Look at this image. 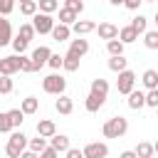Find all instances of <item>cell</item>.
<instances>
[{
  "label": "cell",
  "mask_w": 158,
  "mask_h": 158,
  "mask_svg": "<svg viewBox=\"0 0 158 158\" xmlns=\"http://www.w3.org/2000/svg\"><path fill=\"white\" fill-rule=\"evenodd\" d=\"M126 131H128V121H126L123 116H111V118H106V123L101 126V133H104L106 138H121Z\"/></svg>",
  "instance_id": "obj_1"
},
{
  "label": "cell",
  "mask_w": 158,
  "mask_h": 158,
  "mask_svg": "<svg viewBox=\"0 0 158 158\" xmlns=\"http://www.w3.org/2000/svg\"><path fill=\"white\" fill-rule=\"evenodd\" d=\"M27 148V136L22 131H12L10 138H7V146H5V153L7 158H20V153Z\"/></svg>",
  "instance_id": "obj_2"
},
{
  "label": "cell",
  "mask_w": 158,
  "mask_h": 158,
  "mask_svg": "<svg viewBox=\"0 0 158 158\" xmlns=\"http://www.w3.org/2000/svg\"><path fill=\"white\" fill-rule=\"evenodd\" d=\"M42 89H44L47 94L62 96V94H64V89H67V79H64L62 74H47V77L42 79Z\"/></svg>",
  "instance_id": "obj_3"
},
{
  "label": "cell",
  "mask_w": 158,
  "mask_h": 158,
  "mask_svg": "<svg viewBox=\"0 0 158 158\" xmlns=\"http://www.w3.org/2000/svg\"><path fill=\"white\" fill-rule=\"evenodd\" d=\"M52 27H54L52 15H44V12H35V15H32V30H35V35H37V32H40V35H49Z\"/></svg>",
  "instance_id": "obj_4"
},
{
  "label": "cell",
  "mask_w": 158,
  "mask_h": 158,
  "mask_svg": "<svg viewBox=\"0 0 158 158\" xmlns=\"http://www.w3.org/2000/svg\"><path fill=\"white\" fill-rule=\"evenodd\" d=\"M133 86H136V74H133L131 69L118 72V79H116V89H118V94H131Z\"/></svg>",
  "instance_id": "obj_5"
},
{
  "label": "cell",
  "mask_w": 158,
  "mask_h": 158,
  "mask_svg": "<svg viewBox=\"0 0 158 158\" xmlns=\"http://www.w3.org/2000/svg\"><path fill=\"white\" fill-rule=\"evenodd\" d=\"M15 72H20V54H10L0 59V77H12Z\"/></svg>",
  "instance_id": "obj_6"
},
{
  "label": "cell",
  "mask_w": 158,
  "mask_h": 158,
  "mask_svg": "<svg viewBox=\"0 0 158 158\" xmlns=\"http://www.w3.org/2000/svg\"><path fill=\"white\" fill-rule=\"evenodd\" d=\"M84 158H106L109 156V146L101 143V141H94V143H86L84 151H81Z\"/></svg>",
  "instance_id": "obj_7"
},
{
  "label": "cell",
  "mask_w": 158,
  "mask_h": 158,
  "mask_svg": "<svg viewBox=\"0 0 158 158\" xmlns=\"http://www.w3.org/2000/svg\"><path fill=\"white\" fill-rule=\"evenodd\" d=\"M49 54H52V52H49V47H44V44H40V47H37V49H35V52L30 54V62H32V69H35V72H40V69H42V67L47 64V59H49Z\"/></svg>",
  "instance_id": "obj_8"
},
{
  "label": "cell",
  "mask_w": 158,
  "mask_h": 158,
  "mask_svg": "<svg viewBox=\"0 0 158 158\" xmlns=\"http://www.w3.org/2000/svg\"><path fill=\"white\" fill-rule=\"evenodd\" d=\"M72 57H77V59H81L86 52H89V42L86 40H81V37H77V40H72L69 42V49H67Z\"/></svg>",
  "instance_id": "obj_9"
},
{
  "label": "cell",
  "mask_w": 158,
  "mask_h": 158,
  "mask_svg": "<svg viewBox=\"0 0 158 158\" xmlns=\"http://www.w3.org/2000/svg\"><path fill=\"white\" fill-rule=\"evenodd\" d=\"M96 32H99V37L106 40V42L118 37V27H116L114 22H101V25H96Z\"/></svg>",
  "instance_id": "obj_10"
},
{
  "label": "cell",
  "mask_w": 158,
  "mask_h": 158,
  "mask_svg": "<svg viewBox=\"0 0 158 158\" xmlns=\"http://www.w3.org/2000/svg\"><path fill=\"white\" fill-rule=\"evenodd\" d=\"M69 30H72L77 37H81V35H86V32H94V30H96V22H91V20H77Z\"/></svg>",
  "instance_id": "obj_11"
},
{
  "label": "cell",
  "mask_w": 158,
  "mask_h": 158,
  "mask_svg": "<svg viewBox=\"0 0 158 158\" xmlns=\"http://www.w3.org/2000/svg\"><path fill=\"white\" fill-rule=\"evenodd\" d=\"M57 133V126H54V121H49V118H42V121H37V136H42V138H52Z\"/></svg>",
  "instance_id": "obj_12"
},
{
  "label": "cell",
  "mask_w": 158,
  "mask_h": 158,
  "mask_svg": "<svg viewBox=\"0 0 158 158\" xmlns=\"http://www.w3.org/2000/svg\"><path fill=\"white\" fill-rule=\"evenodd\" d=\"M10 42H12V25H10V20L0 17V47H5Z\"/></svg>",
  "instance_id": "obj_13"
},
{
  "label": "cell",
  "mask_w": 158,
  "mask_h": 158,
  "mask_svg": "<svg viewBox=\"0 0 158 158\" xmlns=\"http://www.w3.org/2000/svg\"><path fill=\"white\" fill-rule=\"evenodd\" d=\"M89 94H94V96H101V99H106V94H109V81L106 79H91V91Z\"/></svg>",
  "instance_id": "obj_14"
},
{
  "label": "cell",
  "mask_w": 158,
  "mask_h": 158,
  "mask_svg": "<svg viewBox=\"0 0 158 158\" xmlns=\"http://www.w3.org/2000/svg\"><path fill=\"white\" fill-rule=\"evenodd\" d=\"M54 109H57V111H59L62 116H69V114L74 111V101H72L69 96H64V94H62V96H59V99L54 101Z\"/></svg>",
  "instance_id": "obj_15"
},
{
  "label": "cell",
  "mask_w": 158,
  "mask_h": 158,
  "mask_svg": "<svg viewBox=\"0 0 158 158\" xmlns=\"http://www.w3.org/2000/svg\"><path fill=\"white\" fill-rule=\"evenodd\" d=\"M49 148H54L57 153H64V151H67V148H72V146H69V138H67V136L54 133V136L49 138Z\"/></svg>",
  "instance_id": "obj_16"
},
{
  "label": "cell",
  "mask_w": 158,
  "mask_h": 158,
  "mask_svg": "<svg viewBox=\"0 0 158 158\" xmlns=\"http://www.w3.org/2000/svg\"><path fill=\"white\" fill-rule=\"evenodd\" d=\"M116 40H118L121 44H131V42H136V40H138V35L133 32V27H131V25H126V27H121V30H118V37H116Z\"/></svg>",
  "instance_id": "obj_17"
},
{
  "label": "cell",
  "mask_w": 158,
  "mask_h": 158,
  "mask_svg": "<svg viewBox=\"0 0 158 158\" xmlns=\"http://www.w3.org/2000/svg\"><path fill=\"white\" fill-rule=\"evenodd\" d=\"M106 104V99H101V96H94V94H89L86 96V101H84V109L89 111V114H96L101 106Z\"/></svg>",
  "instance_id": "obj_18"
},
{
  "label": "cell",
  "mask_w": 158,
  "mask_h": 158,
  "mask_svg": "<svg viewBox=\"0 0 158 158\" xmlns=\"http://www.w3.org/2000/svg\"><path fill=\"white\" fill-rule=\"evenodd\" d=\"M37 109H40V99H35V96H25L22 99V104H20V111L27 116V114H37Z\"/></svg>",
  "instance_id": "obj_19"
},
{
  "label": "cell",
  "mask_w": 158,
  "mask_h": 158,
  "mask_svg": "<svg viewBox=\"0 0 158 158\" xmlns=\"http://www.w3.org/2000/svg\"><path fill=\"white\" fill-rule=\"evenodd\" d=\"M133 153H136V158H153L156 146H153V143H148V141H143V143H138V146L133 148Z\"/></svg>",
  "instance_id": "obj_20"
},
{
  "label": "cell",
  "mask_w": 158,
  "mask_h": 158,
  "mask_svg": "<svg viewBox=\"0 0 158 158\" xmlns=\"http://www.w3.org/2000/svg\"><path fill=\"white\" fill-rule=\"evenodd\" d=\"M77 12L74 10H69V7H59V25H67V27H72L74 22H77Z\"/></svg>",
  "instance_id": "obj_21"
},
{
  "label": "cell",
  "mask_w": 158,
  "mask_h": 158,
  "mask_svg": "<svg viewBox=\"0 0 158 158\" xmlns=\"http://www.w3.org/2000/svg\"><path fill=\"white\" fill-rule=\"evenodd\" d=\"M49 35L54 37V42H64V40H69L72 30H69L67 25H57V22H54V27H52V32H49Z\"/></svg>",
  "instance_id": "obj_22"
},
{
  "label": "cell",
  "mask_w": 158,
  "mask_h": 158,
  "mask_svg": "<svg viewBox=\"0 0 158 158\" xmlns=\"http://www.w3.org/2000/svg\"><path fill=\"white\" fill-rule=\"evenodd\" d=\"M141 81H143L146 89H158V72L156 69H146L143 77H141Z\"/></svg>",
  "instance_id": "obj_23"
},
{
  "label": "cell",
  "mask_w": 158,
  "mask_h": 158,
  "mask_svg": "<svg viewBox=\"0 0 158 158\" xmlns=\"http://www.w3.org/2000/svg\"><path fill=\"white\" fill-rule=\"evenodd\" d=\"M126 96H128V101H126V104H128V109L138 111V109H143V106H146V104H143V91H136V89H133V91H131V94H126Z\"/></svg>",
  "instance_id": "obj_24"
},
{
  "label": "cell",
  "mask_w": 158,
  "mask_h": 158,
  "mask_svg": "<svg viewBox=\"0 0 158 158\" xmlns=\"http://www.w3.org/2000/svg\"><path fill=\"white\" fill-rule=\"evenodd\" d=\"M109 69L118 74V72H123V69H128V59H126L123 54H118V57H111V59H109Z\"/></svg>",
  "instance_id": "obj_25"
},
{
  "label": "cell",
  "mask_w": 158,
  "mask_h": 158,
  "mask_svg": "<svg viewBox=\"0 0 158 158\" xmlns=\"http://www.w3.org/2000/svg\"><path fill=\"white\" fill-rule=\"evenodd\" d=\"M5 114H7L10 128H20V126H22V121H25V114H22L20 109H10V111H5Z\"/></svg>",
  "instance_id": "obj_26"
},
{
  "label": "cell",
  "mask_w": 158,
  "mask_h": 158,
  "mask_svg": "<svg viewBox=\"0 0 158 158\" xmlns=\"http://www.w3.org/2000/svg\"><path fill=\"white\" fill-rule=\"evenodd\" d=\"M35 2H37V12H44V15H52L54 10H59L57 0H35Z\"/></svg>",
  "instance_id": "obj_27"
},
{
  "label": "cell",
  "mask_w": 158,
  "mask_h": 158,
  "mask_svg": "<svg viewBox=\"0 0 158 158\" xmlns=\"http://www.w3.org/2000/svg\"><path fill=\"white\" fill-rule=\"evenodd\" d=\"M44 148H47V138H42V136H37V138H30V141H27V151H32V153H37V156H40Z\"/></svg>",
  "instance_id": "obj_28"
},
{
  "label": "cell",
  "mask_w": 158,
  "mask_h": 158,
  "mask_svg": "<svg viewBox=\"0 0 158 158\" xmlns=\"http://www.w3.org/2000/svg\"><path fill=\"white\" fill-rule=\"evenodd\" d=\"M131 27H133V32H136V35L146 32V30H148V17H146V15H136V17L131 20Z\"/></svg>",
  "instance_id": "obj_29"
},
{
  "label": "cell",
  "mask_w": 158,
  "mask_h": 158,
  "mask_svg": "<svg viewBox=\"0 0 158 158\" xmlns=\"http://www.w3.org/2000/svg\"><path fill=\"white\" fill-rule=\"evenodd\" d=\"M15 37L30 44V40L35 37V30H32V25H30V22H25V25H20V30H17V35H15Z\"/></svg>",
  "instance_id": "obj_30"
},
{
  "label": "cell",
  "mask_w": 158,
  "mask_h": 158,
  "mask_svg": "<svg viewBox=\"0 0 158 158\" xmlns=\"http://www.w3.org/2000/svg\"><path fill=\"white\" fill-rule=\"evenodd\" d=\"M62 69H64V72H77V69H79V59L72 57L69 52L62 54Z\"/></svg>",
  "instance_id": "obj_31"
},
{
  "label": "cell",
  "mask_w": 158,
  "mask_h": 158,
  "mask_svg": "<svg viewBox=\"0 0 158 158\" xmlns=\"http://www.w3.org/2000/svg\"><path fill=\"white\" fill-rule=\"evenodd\" d=\"M143 35H146V37H143L146 47H148V49H158V32H156V30H146Z\"/></svg>",
  "instance_id": "obj_32"
},
{
  "label": "cell",
  "mask_w": 158,
  "mask_h": 158,
  "mask_svg": "<svg viewBox=\"0 0 158 158\" xmlns=\"http://www.w3.org/2000/svg\"><path fill=\"white\" fill-rule=\"evenodd\" d=\"M143 104L151 106V109H158V89H148L143 94Z\"/></svg>",
  "instance_id": "obj_33"
},
{
  "label": "cell",
  "mask_w": 158,
  "mask_h": 158,
  "mask_svg": "<svg viewBox=\"0 0 158 158\" xmlns=\"http://www.w3.org/2000/svg\"><path fill=\"white\" fill-rule=\"evenodd\" d=\"M20 12L27 15V17H32V15L37 12V2H35V0H25V2H20Z\"/></svg>",
  "instance_id": "obj_34"
},
{
  "label": "cell",
  "mask_w": 158,
  "mask_h": 158,
  "mask_svg": "<svg viewBox=\"0 0 158 158\" xmlns=\"http://www.w3.org/2000/svg\"><path fill=\"white\" fill-rule=\"evenodd\" d=\"M106 49H109V54H111V57L123 54V44H121L118 40H109V42H106Z\"/></svg>",
  "instance_id": "obj_35"
},
{
  "label": "cell",
  "mask_w": 158,
  "mask_h": 158,
  "mask_svg": "<svg viewBox=\"0 0 158 158\" xmlns=\"http://www.w3.org/2000/svg\"><path fill=\"white\" fill-rule=\"evenodd\" d=\"M15 10V0H0V15L5 17V15H10Z\"/></svg>",
  "instance_id": "obj_36"
},
{
  "label": "cell",
  "mask_w": 158,
  "mask_h": 158,
  "mask_svg": "<svg viewBox=\"0 0 158 158\" xmlns=\"http://www.w3.org/2000/svg\"><path fill=\"white\" fill-rule=\"evenodd\" d=\"M12 49H15V54H25V49H27V42H22V40H17V37H12Z\"/></svg>",
  "instance_id": "obj_37"
},
{
  "label": "cell",
  "mask_w": 158,
  "mask_h": 158,
  "mask_svg": "<svg viewBox=\"0 0 158 158\" xmlns=\"http://www.w3.org/2000/svg\"><path fill=\"white\" fill-rule=\"evenodd\" d=\"M12 91V79L10 77H0V94H10Z\"/></svg>",
  "instance_id": "obj_38"
},
{
  "label": "cell",
  "mask_w": 158,
  "mask_h": 158,
  "mask_svg": "<svg viewBox=\"0 0 158 158\" xmlns=\"http://www.w3.org/2000/svg\"><path fill=\"white\" fill-rule=\"evenodd\" d=\"M64 7H69V10H74V12L79 15V12L84 10V2H81V0H67V5H64Z\"/></svg>",
  "instance_id": "obj_39"
},
{
  "label": "cell",
  "mask_w": 158,
  "mask_h": 158,
  "mask_svg": "<svg viewBox=\"0 0 158 158\" xmlns=\"http://www.w3.org/2000/svg\"><path fill=\"white\" fill-rule=\"evenodd\" d=\"M47 64H49L52 69H62V54H49Z\"/></svg>",
  "instance_id": "obj_40"
},
{
  "label": "cell",
  "mask_w": 158,
  "mask_h": 158,
  "mask_svg": "<svg viewBox=\"0 0 158 158\" xmlns=\"http://www.w3.org/2000/svg\"><path fill=\"white\" fill-rule=\"evenodd\" d=\"M20 72H35V69H32L30 57H25V54H20Z\"/></svg>",
  "instance_id": "obj_41"
},
{
  "label": "cell",
  "mask_w": 158,
  "mask_h": 158,
  "mask_svg": "<svg viewBox=\"0 0 158 158\" xmlns=\"http://www.w3.org/2000/svg\"><path fill=\"white\" fill-rule=\"evenodd\" d=\"M7 131H12L10 121H7V114H0V133H7Z\"/></svg>",
  "instance_id": "obj_42"
},
{
  "label": "cell",
  "mask_w": 158,
  "mask_h": 158,
  "mask_svg": "<svg viewBox=\"0 0 158 158\" xmlns=\"http://www.w3.org/2000/svg\"><path fill=\"white\" fill-rule=\"evenodd\" d=\"M40 158H59V153H57L54 148H49V146H47V148L40 153Z\"/></svg>",
  "instance_id": "obj_43"
},
{
  "label": "cell",
  "mask_w": 158,
  "mask_h": 158,
  "mask_svg": "<svg viewBox=\"0 0 158 158\" xmlns=\"http://www.w3.org/2000/svg\"><path fill=\"white\" fill-rule=\"evenodd\" d=\"M64 153H67V158H84V156H81V151H79V148H67V151H64Z\"/></svg>",
  "instance_id": "obj_44"
},
{
  "label": "cell",
  "mask_w": 158,
  "mask_h": 158,
  "mask_svg": "<svg viewBox=\"0 0 158 158\" xmlns=\"http://www.w3.org/2000/svg\"><path fill=\"white\" fill-rule=\"evenodd\" d=\"M123 5H126L128 10H138V5H141V0H123Z\"/></svg>",
  "instance_id": "obj_45"
},
{
  "label": "cell",
  "mask_w": 158,
  "mask_h": 158,
  "mask_svg": "<svg viewBox=\"0 0 158 158\" xmlns=\"http://www.w3.org/2000/svg\"><path fill=\"white\" fill-rule=\"evenodd\" d=\"M20 158H40V156H37V153H32V151H27V148H25V151H22V153H20Z\"/></svg>",
  "instance_id": "obj_46"
},
{
  "label": "cell",
  "mask_w": 158,
  "mask_h": 158,
  "mask_svg": "<svg viewBox=\"0 0 158 158\" xmlns=\"http://www.w3.org/2000/svg\"><path fill=\"white\" fill-rule=\"evenodd\" d=\"M118 158H136V153H133V151H123Z\"/></svg>",
  "instance_id": "obj_47"
},
{
  "label": "cell",
  "mask_w": 158,
  "mask_h": 158,
  "mask_svg": "<svg viewBox=\"0 0 158 158\" xmlns=\"http://www.w3.org/2000/svg\"><path fill=\"white\" fill-rule=\"evenodd\" d=\"M111 5H123V0H109Z\"/></svg>",
  "instance_id": "obj_48"
},
{
  "label": "cell",
  "mask_w": 158,
  "mask_h": 158,
  "mask_svg": "<svg viewBox=\"0 0 158 158\" xmlns=\"http://www.w3.org/2000/svg\"><path fill=\"white\" fill-rule=\"evenodd\" d=\"M141 2H153V0H141Z\"/></svg>",
  "instance_id": "obj_49"
},
{
  "label": "cell",
  "mask_w": 158,
  "mask_h": 158,
  "mask_svg": "<svg viewBox=\"0 0 158 158\" xmlns=\"http://www.w3.org/2000/svg\"><path fill=\"white\" fill-rule=\"evenodd\" d=\"M20 2H25V0H20Z\"/></svg>",
  "instance_id": "obj_50"
}]
</instances>
